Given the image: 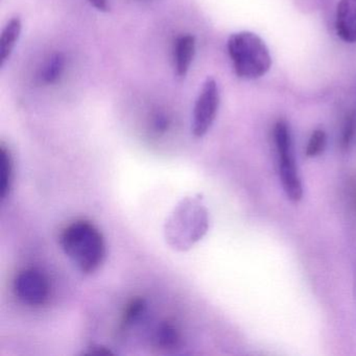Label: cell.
<instances>
[{"label":"cell","instance_id":"6da1fadb","mask_svg":"<svg viewBox=\"0 0 356 356\" xmlns=\"http://www.w3.org/2000/svg\"><path fill=\"white\" fill-rule=\"evenodd\" d=\"M62 249L85 274L95 273L106 255L105 241L99 229L86 220L70 225L60 238Z\"/></svg>","mask_w":356,"mask_h":356},{"label":"cell","instance_id":"7a4b0ae2","mask_svg":"<svg viewBox=\"0 0 356 356\" xmlns=\"http://www.w3.org/2000/svg\"><path fill=\"white\" fill-rule=\"evenodd\" d=\"M228 53L235 74L245 80L261 78L272 65V58L266 43L251 32L233 34L228 40Z\"/></svg>","mask_w":356,"mask_h":356},{"label":"cell","instance_id":"3957f363","mask_svg":"<svg viewBox=\"0 0 356 356\" xmlns=\"http://www.w3.org/2000/svg\"><path fill=\"white\" fill-rule=\"evenodd\" d=\"M273 135L278 158L279 177L283 191L291 201H300L303 197V187L293 157L289 124L284 120H279L274 126Z\"/></svg>","mask_w":356,"mask_h":356},{"label":"cell","instance_id":"277c9868","mask_svg":"<svg viewBox=\"0 0 356 356\" xmlns=\"http://www.w3.org/2000/svg\"><path fill=\"white\" fill-rule=\"evenodd\" d=\"M220 106V91L213 79H207L202 87L193 110V132L203 137L211 128Z\"/></svg>","mask_w":356,"mask_h":356},{"label":"cell","instance_id":"5b68a950","mask_svg":"<svg viewBox=\"0 0 356 356\" xmlns=\"http://www.w3.org/2000/svg\"><path fill=\"white\" fill-rule=\"evenodd\" d=\"M14 289L20 300L32 306L42 305L49 295V280L35 268L22 270L16 277Z\"/></svg>","mask_w":356,"mask_h":356},{"label":"cell","instance_id":"8992f818","mask_svg":"<svg viewBox=\"0 0 356 356\" xmlns=\"http://www.w3.org/2000/svg\"><path fill=\"white\" fill-rule=\"evenodd\" d=\"M335 29L341 40L356 43V0H341L337 6Z\"/></svg>","mask_w":356,"mask_h":356},{"label":"cell","instance_id":"52a82bcc","mask_svg":"<svg viewBox=\"0 0 356 356\" xmlns=\"http://www.w3.org/2000/svg\"><path fill=\"white\" fill-rule=\"evenodd\" d=\"M195 53V38L193 35H182L177 38L174 47V61L177 76L184 78L191 68Z\"/></svg>","mask_w":356,"mask_h":356},{"label":"cell","instance_id":"ba28073f","mask_svg":"<svg viewBox=\"0 0 356 356\" xmlns=\"http://www.w3.org/2000/svg\"><path fill=\"white\" fill-rule=\"evenodd\" d=\"M22 24L19 17H14L8 22L0 36V66L3 67L15 49L20 34Z\"/></svg>","mask_w":356,"mask_h":356},{"label":"cell","instance_id":"9c48e42d","mask_svg":"<svg viewBox=\"0 0 356 356\" xmlns=\"http://www.w3.org/2000/svg\"><path fill=\"white\" fill-rule=\"evenodd\" d=\"M14 162L11 152L7 147H0V191L1 197L6 199L11 191L13 183Z\"/></svg>","mask_w":356,"mask_h":356},{"label":"cell","instance_id":"30bf717a","mask_svg":"<svg viewBox=\"0 0 356 356\" xmlns=\"http://www.w3.org/2000/svg\"><path fill=\"white\" fill-rule=\"evenodd\" d=\"M65 67V58L62 54H56L44 66L41 79L47 84H53L59 80Z\"/></svg>","mask_w":356,"mask_h":356},{"label":"cell","instance_id":"8fae6325","mask_svg":"<svg viewBox=\"0 0 356 356\" xmlns=\"http://www.w3.org/2000/svg\"><path fill=\"white\" fill-rule=\"evenodd\" d=\"M327 136L324 131L318 129L314 131L309 140H308L307 147H306V156L309 158L316 157L324 151L326 147Z\"/></svg>","mask_w":356,"mask_h":356},{"label":"cell","instance_id":"7c38bea8","mask_svg":"<svg viewBox=\"0 0 356 356\" xmlns=\"http://www.w3.org/2000/svg\"><path fill=\"white\" fill-rule=\"evenodd\" d=\"M145 307H147V304H145V300L140 299V298L132 300L124 309V324H131L136 321L143 314Z\"/></svg>","mask_w":356,"mask_h":356},{"label":"cell","instance_id":"4fadbf2b","mask_svg":"<svg viewBox=\"0 0 356 356\" xmlns=\"http://www.w3.org/2000/svg\"><path fill=\"white\" fill-rule=\"evenodd\" d=\"M356 135V113L351 112L346 118L345 124H343V136H341V145L343 149H348L353 143L354 137Z\"/></svg>","mask_w":356,"mask_h":356},{"label":"cell","instance_id":"5bb4252c","mask_svg":"<svg viewBox=\"0 0 356 356\" xmlns=\"http://www.w3.org/2000/svg\"><path fill=\"white\" fill-rule=\"evenodd\" d=\"M179 335L176 329L168 324L162 325L158 330V341L163 347L170 348L176 345Z\"/></svg>","mask_w":356,"mask_h":356},{"label":"cell","instance_id":"9a60e30c","mask_svg":"<svg viewBox=\"0 0 356 356\" xmlns=\"http://www.w3.org/2000/svg\"><path fill=\"white\" fill-rule=\"evenodd\" d=\"M89 3L91 6L99 10L101 12H107L109 10V6H108V0H89Z\"/></svg>","mask_w":356,"mask_h":356},{"label":"cell","instance_id":"2e32d148","mask_svg":"<svg viewBox=\"0 0 356 356\" xmlns=\"http://www.w3.org/2000/svg\"><path fill=\"white\" fill-rule=\"evenodd\" d=\"M87 355H109V354H112L109 350L106 349V348L103 347H97L93 348L90 351L86 352Z\"/></svg>","mask_w":356,"mask_h":356}]
</instances>
